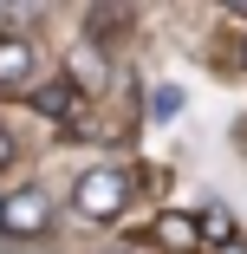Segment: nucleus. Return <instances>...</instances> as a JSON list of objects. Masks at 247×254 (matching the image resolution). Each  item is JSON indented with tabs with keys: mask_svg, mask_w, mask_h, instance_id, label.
<instances>
[{
	"mask_svg": "<svg viewBox=\"0 0 247 254\" xmlns=\"http://www.w3.org/2000/svg\"><path fill=\"white\" fill-rule=\"evenodd\" d=\"M124 195H130V176H124V170H85L78 189H72V202H78L85 222H111V215L124 209Z\"/></svg>",
	"mask_w": 247,
	"mask_h": 254,
	"instance_id": "1",
	"label": "nucleus"
},
{
	"mask_svg": "<svg viewBox=\"0 0 247 254\" xmlns=\"http://www.w3.org/2000/svg\"><path fill=\"white\" fill-rule=\"evenodd\" d=\"M46 195L39 189H20V195H7L0 202V235H46Z\"/></svg>",
	"mask_w": 247,
	"mask_h": 254,
	"instance_id": "2",
	"label": "nucleus"
},
{
	"mask_svg": "<svg viewBox=\"0 0 247 254\" xmlns=\"http://www.w3.org/2000/svg\"><path fill=\"white\" fill-rule=\"evenodd\" d=\"M150 235H156V241H163V248H169V254H195V248H202V235H195V222H189V215H182V209H163V215H156V228H150Z\"/></svg>",
	"mask_w": 247,
	"mask_h": 254,
	"instance_id": "3",
	"label": "nucleus"
},
{
	"mask_svg": "<svg viewBox=\"0 0 247 254\" xmlns=\"http://www.w3.org/2000/svg\"><path fill=\"white\" fill-rule=\"evenodd\" d=\"M33 105H39L46 118L72 124V118H78V85H72V78H52V85H39V91H33Z\"/></svg>",
	"mask_w": 247,
	"mask_h": 254,
	"instance_id": "4",
	"label": "nucleus"
},
{
	"mask_svg": "<svg viewBox=\"0 0 247 254\" xmlns=\"http://www.w3.org/2000/svg\"><path fill=\"white\" fill-rule=\"evenodd\" d=\"M26 72H33V46L0 33V85H26Z\"/></svg>",
	"mask_w": 247,
	"mask_h": 254,
	"instance_id": "5",
	"label": "nucleus"
},
{
	"mask_svg": "<svg viewBox=\"0 0 247 254\" xmlns=\"http://www.w3.org/2000/svg\"><path fill=\"white\" fill-rule=\"evenodd\" d=\"M195 235H202V241H221V248H228V241H234V215H228V209H208L202 222H195Z\"/></svg>",
	"mask_w": 247,
	"mask_h": 254,
	"instance_id": "6",
	"label": "nucleus"
},
{
	"mask_svg": "<svg viewBox=\"0 0 247 254\" xmlns=\"http://www.w3.org/2000/svg\"><path fill=\"white\" fill-rule=\"evenodd\" d=\"M176 111H182V91H176V85H163V91L150 98V118H176Z\"/></svg>",
	"mask_w": 247,
	"mask_h": 254,
	"instance_id": "7",
	"label": "nucleus"
},
{
	"mask_svg": "<svg viewBox=\"0 0 247 254\" xmlns=\"http://www.w3.org/2000/svg\"><path fill=\"white\" fill-rule=\"evenodd\" d=\"M13 163V143H7V130H0V170H7Z\"/></svg>",
	"mask_w": 247,
	"mask_h": 254,
	"instance_id": "8",
	"label": "nucleus"
},
{
	"mask_svg": "<svg viewBox=\"0 0 247 254\" xmlns=\"http://www.w3.org/2000/svg\"><path fill=\"white\" fill-rule=\"evenodd\" d=\"M221 254H247V248H241V241H228V248H221Z\"/></svg>",
	"mask_w": 247,
	"mask_h": 254,
	"instance_id": "9",
	"label": "nucleus"
},
{
	"mask_svg": "<svg viewBox=\"0 0 247 254\" xmlns=\"http://www.w3.org/2000/svg\"><path fill=\"white\" fill-rule=\"evenodd\" d=\"M241 65H247V53H241Z\"/></svg>",
	"mask_w": 247,
	"mask_h": 254,
	"instance_id": "10",
	"label": "nucleus"
}]
</instances>
